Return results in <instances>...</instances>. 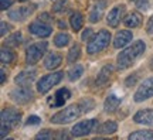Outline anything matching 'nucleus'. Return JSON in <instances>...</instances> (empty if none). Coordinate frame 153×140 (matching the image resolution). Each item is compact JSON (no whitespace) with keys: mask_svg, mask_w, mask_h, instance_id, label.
<instances>
[{"mask_svg":"<svg viewBox=\"0 0 153 140\" xmlns=\"http://www.w3.org/2000/svg\"><path fill=\"white\" fill-rule=\"evenodd\" d=\"M146 50V44L143 43L142 40H137L132 44L131 47H128L126 50L120 51V54L118 55V68L119 70H126L129 68L135 61H136L140 55L145 53Z\"/></svg>","mask_w":153,"mask_h":140,"instance_id":"1","label":"nucleus"},{"mask_svg":"<svg viewBox=\"0 0 153 140\" xmlns=\"http://www.w3.org/2000/svg\"><path fill=\"white\" fill-rule=\"evenodd\" d=\"M22 120V113L14 108H4L1 110V139H6V135L19 126Z\"/></svg>","mask_w":153,"mask_h":140,"instance_id":"2","label":"nucleus"},{"mask_svg":"<svg viewBox=\"0 0 153 140\" xmlns=\"http://www.w3.org/2000/svg\"><path fill=\"white\" fill-rule=\"evenodd\" d=\"M82 113H84V110H82L79 103L78 105H71V106H67L62 110L53 115L51 119H50V122L55 124H67V123H70V122H72V120L78 119Z\"/></svg>","mask_w":153,"mask_h":140,"instance_id":"3","label":"nucleus"},{"mask_svg":"<svg viewBox=\"0 0 153 140\" xmlns=\"http://www.w3.org/2000/svg\"><path fill=\"white\" fill-rule=\"evenodd\" d=\"M111 40V33L106 31V30H101L98 31V34H95L89 43H88L87 51L88 54H97V53H101L102 50H105L109 44Z\"/></svg>","mask_w":153,"mask_h":140,"instance_id":"4","label":"nucleus"},{"mask_svg":"<svg viewBox=\"0 0 153 140\" xmlns=\"http://www.w3.org/2000/svg\"><path fill=\"white\" fill-rule=\"evenodd\" d=\"M47 47H48L47 41H40V43L30 45L27 51H26V62L28 65H36L40 59L43 58V55L45 54Z\"/></svg>","mask_w":153,"mask_h":140,"instance_id":"5","label":"nucleus"},{"mask_svg":"<svg viewBox=\"0 0 153 140\" xmlns=\"http://www.w3.org/2000/svg\"><path fill=\"white\" fill-rule=\"evenodd\" d=\"M64 76V72H53L41 76V79L37 82V91L40 93H47L54 85L60 84V81Z\"/></svg>","mask_w":153,"mask_h":140,"instance_id":"6","label":"nucleus"},{"mask_svg":"<svg viewBox=\"0 0 153 140\" xmlns=\"http://www.w3.org/2000/svg\"><path fill=\"white\" fill-rule=\"evenodd\" d=\"M10 98L19 105H24L33 99V91L28 85H19L10 92Z\"/></svg>","mask_w":153,"mask_h":140,"instance_id":"7","label":"nucleus"},{"mask_svg":"<svg viewBox=\"0 0 153 140\" xmlns=\"http://www.w3.org/2000/svg\"><path fill=\"white\" fill-rule=\"evenodd\" d=\"M98 126V120L97 119H88V120H82L79 123H76L72 127L71 133L74 137H82V136L89 135L92 130L97 129Z\"/></svg>","mask_w":153,"mask_h":140,"instance_id":"8","label":"nucleus"},{"mask_svg":"<svg viewBox=\"0 0 153 140\" xmlns=\"http://www.w3.org/2000/svg\"><path fill=\"white\" fill-rule=\"evenodd\" d=\"M152 96H153V78H148L137 88V91L133 95V99H135V102H143V101H146V99Z\"/></svg>","mask_w":153,"mask_h":140,"instance_id":"9","label":"nucleus"},{"mask_svg":"<svg viewBox=\"0 0 153 140\" xmlns=\"http://www.w3.org/2000/svg\"><path fill=\"white\" fill-rule=\"evenodd\" d=\"M28 31L31 33V34H34V36L40 37V38H45L51 34L53 28H51V26H50L48 23H44V21H41V20H37V21L30 23Z\"/></svg>","mask_w":153,"mask_h":140,"instance_id":"10","label":"nucleus"},{"mask_svg":"<svg viewBox=\"0 0 153 140\" xmlns=\"http://www.w3.org/2000/svg\"><path fill=\"white\" fill-rule=\"evenodd\" d=\"M37 4H28V6H22L19 9L9 11V17L14 21H23L26 17H28L30 14H33V11L36 10Z\"/></svg>","mask_w":153,"mask_h":140,"instance_id":"11","label":"nucleus"},{"mask_svg":"<svg viewBox=\"0 0 153 140\" xmlns=\"http://www.w3.org/2000/svg\"><path fill=\"white\" fill-rule=\"evenodd\" d=\"M71 98V92L68 91L67 88H61L55 92V95L53 98L48 99V103L51 108H60V106H64V103Z\"/></svg>","mask_w":153,"mask_h":140,"instance_id":"12","label":"nucleus"},{"mask_svg":"<svg viewBox=\"0 0 153 140\" xmlns=\"http://www.w3.org/2000/svg\"><path fill=\"white\" fill-rule=\"evenodd\" d=\"M123 14H125V6L123 4H118L115 6L114 9L109 11V14H108V17H106V21H108V24H109L111 27H118V24L120 23V19L123 17Z\"/></svg>","mask_w":153,"mask_h":140,"instance_id":"13","label":"nucleus"},{"mask_svg":"<svg viewBox=\"0 0 153 140\" xmlns=\"http://www.w3.org/2000/svg\"><path fill=\"white\" fill-rule=\"evenodd\" d=\"M133 120L135 123L153 126V109H143V110L136 112L133 116Z\"/></svg>","mask_w":153,"mask_h":140,"instance_id":"14","label":"nucleus"},{"mask_svg":"<svg viewBox=\"0 0 153 140\" xmlns=\"http://www.w3.org/2000/svg\"><path fill=\"white\" fill-rule=\"evenodd\" d=\"M112 74H114V65H105V67H102V70L99 71L98 76H97V81H95V84H97V86H104L108 84V81L111 79V76H112Z\"/></svg>","mask_w":153,"mask_h":140,"instance_id":"15","label":"nucleus"},{"mask_svg":"<svg viewBox=\"0 0 153 140\" xmlns=\"http://www.w3.org/2000/svg\"><path fill=\"white\" fill-rule=\"evenodd\" d=\"M131 41H132V33L128 31V30H122V31H119L115 36L114 47L115 48H122Z\"/></svg>","mask_w":153,"mask_h":140,"instance_id":"16","label":"nucleus"},{"mask_svg":"<svg viewBox=\"0 0 153 140\" xmlns=\"http://www.w3.org/2000/svg\"><path fill=\"white\" fill-rule=\"evenodd\" d=\"M62 62V57L60 54H57V53H50L45 59H44V67L47 68V70H55V68H58Z\"/></svg>","mask_w":153,"mask_h":140,"instance_id":"17","label":"nucleus"},{"mask_svg":"<svg viewBox=\"0 0 153 140\" xmlns=\"http://www.w3.org/2000/svg\"><path fill=\"white\" fill-rule=\"evenodd\" d=\"M120 98L119 96H116V95H109V96L105 99V102H104V108H105V112H108V113H114L116 112V109L119 108V105H120Z\"/></svg>","mask_w":153,"mask_h":140,"instance_id":"18","label":"nucleus"},{"mask_svg":"<svg viewBox=\"0 0 153 140\" xmlns=\"http://www.w3.org/2000/svg\"><path fill=\"white\" fill-rule=\"evenodd\" d=\"M36 78V71H23L14 78L17 85H30Z\"/></svg>","mask_w":153,"mask_h":140,"instance_id":"19","label":"nucleus"},{"mask_svg":"<svg viewBox=\"0 0 153 140\" xmlns=\"http://www.w3.org/2000/svg\"><path fill=\"white\" fill-rule=\"evenodd\" d=\"M105 4H106V1L102 0V1H99L98 4L94 6L91 13H89V21L91 23H98L99 20H101L102 13H104V10H105Z\"/></svg>","mask_w":153,"mask_h":140,"instance_id":"20","label":"nucleus"},{"mask_svg":"<svg viewBox=\"0 0 153 140\" xmlns=\"http://www.w3.org/2000/svg\"><path fill=\"white\" fill-rule=\"evenodd\" d=\"M116 130H118V124H116V122H114V120H108V122L102 123L101 126H98L97 132H98L99 135H112V133H115Z\"/></svg>","mask_w":153,"mask_h":140,"instance_id":"21","label":"nucleus"},{"mask_svg":"<svg viewBox=\"0 0 153 140\" xmlns=\"http://www.w3.org/2000/svg\"><path fill=\"white\" fill-rule=\"evenodd\" d=\"M123 23H125L126 27L129 28H135V27H139L140 23H142V17L139 13H131L129 16H126L123 19Z\"/></svg>","mask_w":153,"mask_h":140,"instance_id":"22","label":"nucleus"},{"mask_svg":"<svg viewBox=\"0 0 153 140\" xmlns=\"http://www.w3.org/2000/svg\"><path fill=\"white\" fill-rule=\"evenodd\" d=\"M70 24H71V27L74 31H79L84 26V16H82L79 11H75V13H72L71 17H70Z\"/></svg>","mask_w":153,"mask_h":140,"instance_id":"23","label":"nucleus"},{"mask_svg":"<svg viewBox=\"0 0 153 140\" xmlns=\"http://www.w3.org/2000/svg\"><path fill=\"white\" fill-rule=\"evenodd\" d=\"M129 139H143V140H152L153 139V130H136L132 132L131 135L128 136Z\"/></svg>","mask_w":153,"mask_h":140,"instance_id":"24","label":"nucleus"},{"mask_svg":"<svg viewBox=\"0 0 153 140\" xmlns=\"http://www.w3.org/2000/svg\"><path fill=\"white\" fill-rule=\"evenodd\" d=\"M70 40H71L70 34H67V33H60V34H57V36L54 37V44L57 45V47L62 48V47L68 45Z\"/></svg>","mask_w":153,"mask_h":140,"instance_id":"25","label":"nucleus"},{"mask_svg":"<svg viewBox=\"0 0 153 140\" xmlns=\"http://www.w3.org/2000/svg\"><path fill=\"white\" fill-rule=\"evenodd\" d=\"M79 55H81V47L75 44V45H72L71 50L68 51V55H67V61L70 62V64H74L76 59L79 58Z\"/></svg>","mask_w":153,"mask_h":140,"instance_id":"26","label":"nucleus"},{"mask_svg":"<svg viewBox=\"0 0 153 140\" xmlns=\"http://www.w3.org/2000/svg\"><path fill=\"white\" fill-rule=\"evenodd\" d=\"M13 59H14V54H13V51H10L9 48L3 47L1 51H0V61H1V64L3 65L10 64V62H13Z\"/></svg>","mask_w":153,"mask_h":140,"instance_id":"27","label":"nucleus"},{"mask_svg":"<svg viewBox=\"0 0 153 140\" xmlns=\"http://www.w3.org/2000/svg\"><path fill=\"white\" fill-rule=\"evenodd\" d=\"M84 74V68H82V65H75L74 68L70 70L68 72V78H70V81H76V79H79L81 75Z\"/></svg>","mask_w":153,"mask_h":140,"instance_id":"28","label":"nucleus"},{"mask_svg":"<svg viewBox=\"0 0 153 140\" xmlns=\"http://www.w3.org/2000/svg\"><path fill=\"white\" fill-rule=\"evenodd\" d=\"M20 43H22V33L20 31H16L7 38V45L9 47H19Z\"/></svg>","mask_w":153,"mask_h":140,"instance_id":"29","label":"nucleus"},{"mask_svg":"<svg viewBox=\"0 0 153 140\" xmlns=\"http://www.w3.org/2000/svg\"><path fill=\"white\" fill-rule=\"evenodd\" d=\"M67 10V0H53V11L62 13Z\"/></svg>","mask_w":153,"mask_h":140,"instance_id":"30","label":"nucleus"},{"mask_svg":"<svg viewBox=\"0 0 153 140\" xmlns=\"http://www.w3.org/2000/svg\"><path fill=\"white\" fill-rule=\"evenodd\" d=\"M54 137H57L55 136V133L53 132V130H41L40 133H37L36 135V139H41V140H50V139H54Z\"/></svg>","mask_w":153,"mask_h":140,"instance_id":"31","label":"nucleus"},{"mask_svg":"<svg viewBox=\"0 0 153 140\" xmlns=\"http://www.w3.org/2000/svg\"><path fill=\"white\" fill-rule=\"evenodd\" d=\"M137 78H139V75H137V74H132L131 76H128V78L125 79V85H126V86H133V85H136Z\"/></svg>","mask_w":153,"mask_h":140,"instance_id":"32","label":"nucleus"},{"mask_svg":"<svg viewBox=\"0 0 153 140\" xmlns=\"http://www.w3.org/2000/svg\"><path fill=\"white\" fill-rule=\"evenodd\" d=\"M135 3H136V7L139 9V10L146 11L149 9V0H137V1H135Z\"/></svg>","mask_w":153,"mask_h":140,"instance_id":"33","label":"nucleus"},{"mask_svg":"<svg viewBox=\"0 0 153 140\" xmlns=\"http://www.w3.org/2000/svg\"><path fill=\"white\" fill-rule=\"evenodd\" d=\"M92 37H94L92 28H85V30H84V33H82V36H81V38L84 40V41H89Z\"/></svg>","mask_w":153,"mask_h":140,"instance_id":"34","label":"nucleus"},{"mask_svg":"<svg viewBox=\"0 0 153 140\" xmlns=\"http://www.w3.org/2000/svg\"><path fill=\"white\" fill-rule=\"evenodd\" d=\"M41 122V119L38 118V116H36V115H31V116H28L27 120H26V124L27 126H30V124H38Z\"/></svg>","mask_w":153,"mask_h":140,"instance_id":"35","label":"nucleus"},{"mask_svg":"<svg viewBox=\"0 0 153 140\" xmlns=\"http://www.w3.org/2000/svg\"><path fill=\"white\" fill-rule=\"evenodd\" d=\"M13 1H14V0H1V1H0V9H1V10L9 9L10 6H13Z\"/></svg>","mask_w":153,"mask_h":140,"instance_id":"36","label":"nucleus"},{"mask_svg":"<svg viewBox=\"0 0 153 140\" xmlns=\"http://www.w3.org/2000/svg\"><path fill=\"white\" fill-rule=\"evenodd\" d=\"M146 33L148 34H153V16L149 17L148 23H146Z\"/></svg>","mask_w":153,"mask_h":140,"instance_id":"37","label":"nucleus"},{"mask_svg":"<svg viewBox=\"0 0 153 140\" xmlns=\"http://www.w3.org/2000/svg\"><path fill=\"white\" fill-rule=\"evenodd\" d=\"M38 20H41V21L48 23V24H50V21H51V17H50L48 13H43V14H40V16H38Z\"/></svg>","mask_w":153,"mask_h":140,"instance_id":"38","label":"nucleus"},{"mask_svg":"<svg viewBox=\"0 0 153 140\" xmlns=\"http://www.w3.org/2000/svg\"><path fill=\"white\" fill-rule=\"evenodd\" d=\"M10 26H9V24H7V23H1V31H0V34H1V36H6V33L7 31H10Z\"/></svg>","mask_w":153,"mask_h":140,"instance_id":"39","label":"nucleus"},{"mask_svg":"<svg viewBox=\"0 0 153 140\" xmlns=\"http://www.w3.org/2000/svg\"><path fill=\"white\" fill-rule=\"evenodd\" d=\"M0 76H1V81H0V82H1V85H3V84L6 82V71L4 70L0 71Z\"/></svg>","mask_w":153,"mask_h":140,"instance_id":"40","label":"nucleus"},{"mask_svg":"<svg viewBox=\"0 0 153 140\" xmlns=\"http://www.w3.org/2000/svg\"><path fill=\"white\" fill-rule=\"evenodd\" d=\"M58 26H60V28H65V23L60 21V23H58Z\"/></svg>","mask_w":153,"mask_h":140,"instance_id":"41","label":"nucleus"},{"mask_svg":"<svg viewBox=\"0 0 153 140\" xmlns=\"http://www.w3.org/2000/svg\"><path fill=\"white\" fill-rule=\"evenodd\" d=\"M19 1H26V0H19Z\"/></svg>","mask_w":153,"mask_h":140,"instance_id":"42","label":"nucleus"},{"mask_svg":"<svg viewBox=\"0 0 153 140\" xmlns=\"http://www.w3.org/2000/svg\"><path fill=\"white\" fill-rule=\"evenodd\" d=\"M152 67H153V58H152Z\"/></svg>","mask_w":153,"mask_h":140,"instance_id":"43","label":"nucleus"},{"mask_svg":"<svg viewBox=\"0 0 153 140\" xmlns=\"http://www.w3.org/2000/svg\"><path fill=\"white\" fill-rule=\"evenodd\" d=\"M132 1H137V0H132Z\"/></svg>","mask_w":153,"mask_h":140,"instance_id":"44","label":"nucleus"}]
</instances>
